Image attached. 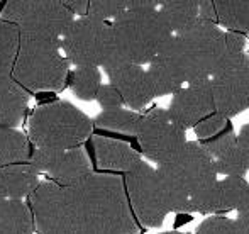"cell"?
<instances>
[{
  "label": "cell",
  "mask_w": 249,
  "mask_h": 234,
  "mask_svg": "<svg viewBox=\"0 0 249 234\" xmlns=\"http://www.w3.org/2000/svg\"><path fill=\"white\" fill-rule=\"evenodd\" d=\"M34 229L44 234H136L124 180L90 173L70 185L39 183L29 195Z\"/></svg>",
  "instance_id": "obj_1"
},
{
  "label": "cell",
  "mask_w": 249,
  "mask_h": 234,
  "mask_svg": "<svg viewBox=\"0 0 249 234\" xmlns=\"http://www.w3.org/2000/svg\"><path fill=\"white\" fill-rule=\"evenodd\" d=\"M226 54V31L212 20H197L175 31L148 63L154 97L171 95L185 83L209 78Z\"/></svg>",
  "instance_id": "obj_2"
},
{
  "label": "cell",
  "mask_w": 249,
  "mask_h": 234,
  "mask_svg": "<svg viewBox=\"0 0 249 234\" xmlns=\"http://www.w3.org/2000/svg\"><path fill=\"white\" fill-rule=\"evenodd\" d=\"M158 177L171 212L205 214L207 198L219 173L200 141H187L168 162L160 163Z\"/></svg>",
  "instance_id": "obj_3"
},
{
  "label": "cell",
  "mask_w": 249,
  "mask_h": 234,
  "mask_svg": "<svg viewBox=\"0 0 249 234\" xmlns=\"http://www.w3.org/2000/svg\"><path fill=\"white\" fill-rule=\"evenodd\" d=\"M110 56H117L138 65H148L173 33L158 7L125 10L110 20Z\"/></svg>",
  "instance_id": "obj_4"
},
{
  "label": "cell",
  "mask_w": 249,
  "mask_h": 234,
  "mask_svg": "<svg viewBox=\"0 0 249 234\" xmlns=\"http://www.w3.org/2000/svg\"><path fill=\"white\" fill-rule=\"evenodd\" d=\"M70 73V61L56 37L20 34L12 76L31 92L61 90Z\"/></svg>",
  "instance_id": "obj_5"
},
{
  "label": "cell",
  "mask_w": 249,
  "mask_h": 234,
  "mask_svg": "<svg viewBox=\"0 0 249 234\" xmlns=\"http://www.w3.org/2000/svg\"><path fill=\"white\" fill-rule=\"evenodd\" d=\"M93 121L78 107L65 100L37 107L29 121V138L34 146L70 149L90 138Z\"/></svg>",
  "instance_id": "obj_6"
},
{
  "label": "cell",
  "mask_w": 249,
  "mask_h": 234,
  "mask_svg": "<svg viewBox=\"0 0 249 234\" xmlns=\"http://www.w3.org/2000/svg\"><path fill=\"white\" fill-rule=\"evenodd\" d=\"M61 51L75 66H100L112 54V27L108 20L80 16L59 37Z\"/></svg>",
  "instance_id": "obj_7"
},
{
  "label": "cell",
  "mask_w": 249,
  "mask_h": 234,
  "mask_svg": "<svg viewBox=\"0 0 249 234\" xmlns=\"http://www.w3.org/2000/svg\"><path fill=\"white\" fill-rule=\"evenodd\" d=\"M2 19L12 22L20 34L59 39L75 16L61 0H5Z\"/></svg>",
  "instance_id": "obj_8"
},
{
  "label": "cell",
  "mask_w": 249,
  "mask_h": 234,
  "mask_svg": "<svg viewBox=\"0 0 249 234\" xmlns=\"http://www.w3.org/2000/svg\"><path fill=\"white\" fill-rule=\"evenodd\" d=\"M215 110L227 119L241 114L249 106V56L244 51L227 53L210 75Z\"/></svg>",
  "instance_id": "obj_9"
},
{
  "label": "cell",
  "mask_w": 249,
  "mask_h": 234,
  "mask_svg": "<svg viewBox=\"0 0 249 234\" xmlns=\"http://www.w3.org/2000/svg\"><path fill=\"white\" fill-rule=\"evenodd\" d=\"M124 188L132 214L139 222L146 228H160L171 211L156 168L141 160L134 168L125 172Z\"/></svg>",
  "instance_id": "obj_10"
},
{
  "label": "cell",
  "mask_w": 249,
  "mask_h": 234,
  "mask_svg": "<svg viewBox=\"0 0 249 234\" xmlns=\"http://www.w3.org/2000/svg\"><path fill=\"white\" fill-rule=\"evenodd\" d=\"M136 136L146 158L156 165L173 158L187 143V131L160 107L141 117Z\"/></svg>",
  "instance_id": "obj_11"
},
{
  "label": "cell",
  "mask_w": 249,
  "mask_h": 234,
  "mask_svg": "<svg viewBox=\"0 0 249 234\" xmlns=\"http://www.w3.org/2000/svg\"><path fill=\"white\" fill-rule=\"evenodd\" d=\"M110 83L121 92L124 104L132 110H141L154 99L153 83L144 65L110 56L102 65Z\"/></svg>",
  "instance_id": "obj_12"
},
{
  "label": "cell",
  "mask_w": 249,
  "mask_h": 234,
  "mask_svg": "<svg viewBox=\"0 0 249 234\" xmlns=\"http://www.w3.org/2000/svg\"><path fill=\"white\" fill-rule=\"evenodd\" d=\"M171 95L173 97L168 107V114L185 131L192 129L200 119L215 110L212 89H210V76L185 83Z\"/></svg>",
  "instance_id": "obj_13"
},
{
  "label": "cell",
  "mask_w": 249,
  "mask_h": 234,
  "mask_svg": "<svg viewBox=\"0 0 249 234\" xmlns=\"http://www.w3.org/2000/svg\"><path fill=\"white\" fill-rule=\"evenodd\" d=\"M209 158L212 160L215 172L222 177H244L249 172V158L241 148L237 136L232 129H224L222 132L209 139H202Z\"/></svg>",
  "instance_id": "obj_14"
},
{
  "label": "cell",
  "mask_w": 249,
  "mask_h": 234,
  "mask_svg": "<svg viewBox=\"0 0 249 234\" xmlns=\"http://www.w3.org/2000/svg\"><path fill=\"white\" fill-rule=\"evenodd\" d=\"M156 7L173 33L197 20L217 22L212 0H156Z\"/></svg>",
  "instance_id": "obj_15"
},
{
  "label": "cell",
  "mask_w": 249,
  "mask_h": 234,
  "mask_svg": "<svg viewBox=\"0 0 249 234\" xmlns=\"http://www.w3.org/2000/svg\"><path fill=\"white\" fill-rule=\"evenodd\" d=\"M93 149H95L99 166L102 170H108V172L125 173L141 162V155L127 143L119 141V139L102 138V136L95 138Z\"/></svg>",
  "instance_id": "obj_16"
},
{
  "label": "cell",
  "mask_w": 249,
  "mask_h": 234,
  "mask_svg": "<svg viewBox=\"0 0 249 234\" xmlns=\"http://www.w3.org/2000/svg\"><path fill=\"white\" fill-rule=\"evenodd\" d=\"M41 173L29 162L0 166V192L12 198H27L41 183Z\"/></svg>",
  "instance_id": "obj_17"
},
{
  "label": "cell",
  "mask_w": 249,
  "mask_h": 234,
  "mask_svg": "<svg viewBox=\"0 0 249 234\" xmlns=\"http://www.w3.org/2000/svg\"><path fill=\"white\" fill-rule=\"evenodd\" d=\"M27 92L12 75L0 76V126L16 127L20 124L29 102Z\"/></svg>",
  "instance_id": "obj_18"
},
{
  "label": "cell",
  "mask_w": 249,
  "mask_h": 234,
  "mask_svg": "<svg viewBox=\"0 0 249 234\" xmlns=\"http://www.w3.org/2000/svg\"><path fill=\"white\" fill-rule=\"evenodd\" d=\"M90 173H92V165H90L89 155L80 146L63 149L58 160L48 170V175L51 177V180L59 185L75 183Z\"/></svg>",
  "instance_id": "obj_19"
},
{
  "label": "cell",
  "mask_w": 249,
  "mask_h": 234,
  "mask_svg": "<svg viewBox=\"0 0 249 234\" xmlns=\"http://www.w3.org/2000/svg\"><path fill=\"white\" fill-rule=\"evenodd\" d=\"M248 190L249 183L244 177H224L220 180L217 178L207 198L205 214L232 211L239 205Z\"/></svg>",
  "instance_id": "obj_20"
},
{
  "label": "cell",
  "mask_w": 249,
  "mask_h": 234,
  "mask_svg": "<svg viewBox=\"0 0 249 234\" xmlns=\"http://www.w3.org/2000/svg\"><path fill=\"white\" fill-rule=\"evenodd\" d=\"M34 231L29 204L22 198L7 197L0 192V234H29Z\"/></svg>",
  "instance_id": "obj_21"
},
{
  "label": "cell",
  "mask_w": 249,
  "mask_h": 234,
  "mask_svg": "<svg viewBox=\"0 0 249 234\" xmlns=\"http://www.w3.org/2000/svg\"><path fill=\"white\" fill-rule=\"evenodd\" d=\"M31 155V143L26 134L16 127L0 126V166L10 163L27 162Z\"/></svg>",
  "instance_id": "obj_22"
},
{
  "label": "cell",
  "mask_w": 249,
  "mask_h": 234,
  "mask_svg": "<svg viewBox=\"0 0 249 234\" xmlns=\"http://www.w3.org/2000/svg\"><path fill=\"white\" fill-rule=\"evenodd\" d=\"M141 117L136 110H127L122 107H115V109H104L99 116L95 117L93 124L100 129H107V131L122 132V134L136 136L139 127Z\"/></svg>",
  "instance_id": "obj_23"
},
{
  "label": "cell",
  "mask_w": 249,
  "mask_h": 234,
  "mask_svg": "<svg viewBox=\"0 0 249 234\" xmlns=\"http://www.w3.org/2000/svg\"><path fill=\"white\" fill-rule=\"evenodd\" d=\"M66 82H70L73 93L80 100H95L97 90L102 83V75L99 66H75L68 73Z\"/></svg>",
  "instance_id": "obj_24"
},
{
  "label": "cell",
  "mask_w": 249,
  "mask_h": 234,
  "mask_svg": "<svg viewBox=\"0 0 249 234\" xmlns=\"http://www.w3.org/2000/svg\"><path fill=\"white\" fill-rule=\"evenodd\" d=\"M20 33L12 22L0 19V76L12 75Z\"/></svg>",
  "instance_id": "obj_25"
},
{
  "label": "cell",
  "mask_w": 249,
  "mask_h": 234,
  "mask_svg": "<svg viewBox=\"0 0 249 234\" xmlns=\"http://www.w3.org/2000/svg\"><path fill=\"white\" fill-rule=\"evenodd\" d=\"M212 5L215 10L217 24L220 27L239 31V16L243 0H212Z\"/></svg>",
  "instance_id": "obj_26"
},
{
  "label": "cell",
  "mask_w": 249,
  "mask_h": 234,
  "mask_svg": "<svg viewBox=\"0 0 249 234\" xmlns=\"http://www.w3.org/2000/svg\"><path fill=\"white\" fill-rule=\"evenodd\" d=\"M198 234H243L239 222L236 219L224 217V216H212L205 219L197 228Z\"/></svg>",
  "instance_id": "obj_27"
},
{
  "label": "cell",
  "mask_w": 249,
  "mask_h": 234,
  "mask_svg": "<svg viewBox=\"0 0 249 234\" xmlns=\"http://www.w3.org/2000/svg\"><path fill=\"white\" fill-rule=\"evenodd\" d=\"M226 124H227V117L222 116L220 112H217V110H213V112L207 114L203 119H200L197 124L194 126V129L198 141H202V139H209L212 136L222 132L226 129Z\"/></svg>",
  "instance_id": "obj_28"
},
{
  "label": "cell",
  "mask_w": 249,
  "mask_h": 234,
  "mask_svg": "<svg viewBox=\"0 0 249 234\" xmlns=\"http://www.w3.org/2000/svg\"><path fill=\"white\" fill-rule=\"evenodd\" d=\"M63 149L50 148V146H36V149H31V155L27 162L34 166L39 173H48V170L53 166V163L58 160Z\"/></svg>",
  "instance_id": "obj_29"
},
{
  "label": "cell",
  "mask_w": 249,
  "mask_h": 234,
  "mask_svg": "<svg viewBox=\"0 0 249 234\" xmlns=\"http://www.w3.org/2000/svg\"><path fill=\"white\" fill-rule=\"evenodd\" d=\"M95 100L100 104L102 109H115V107L124 106V99H122L121 92L112 83H107V85L100 83L99 90H97Z\"/></svg>",
  "instance_id": "obj_30"
},
{
  "label": "cell",
  "mask_w": 249,
  "mask_h": 234,
  "mask_svg": "<svg viewBox=\"0 0 249 234\" xmlns=\"http://www.w3.org/2000/svg\"><path fill=\"white\" fill-rule=\"evenodd\" d=\"M237 211V219L241 229H243V234H249V190L248 194L243 197V200L239 202V205L236 207Z\"/></svg>",
  "instance_id": "obj_31"
},
{
  "label": "cell",
  "mask_w": 249,
  "mask_h": 234,
  "mask_svg": "<svg viewBox=\"0 0 249 234\" xmlns=\"http://www.w3.org/2000/svg\"><path fill=\"white\" fill-rule=\"evenodd\" d=\"M61 2L65 3V7L75 17L87 16V12H89V3H90V0H61Z\"/></svg>",
  "instance_id": "obj_32"
},
{
  "label": "cell",
  "mask_w": 249,
  "mask_h": 234,
  "mask_svg": "<svg viewBox=\"0 0 249 234\" xmlns=\"http://www.w3.org/2000/svg\"><path fill=\"white\" fill-rule=\"evenodd\" d=\"M237 141H239L241 148L244 149V153H246V156L249 158V124H246V126H244V127L239 131V136H237Z\"/></svg>",
  "instance_id": "obj_33"
},
{
  "label": "cell",
  "mask_w": 249,
  "mask_h": 234,
  "mask_svg": "<svg viewBox=\"0 0 249 234\" xmlns=\"http://www.w3.org/2000/svg\"><path fill=\"white\" fill-rule=\"evenodd\" d=\"M248 107H249V106H248Z\"/></svg>",
  "instance_id": "obj_34"
}]
</instances>
